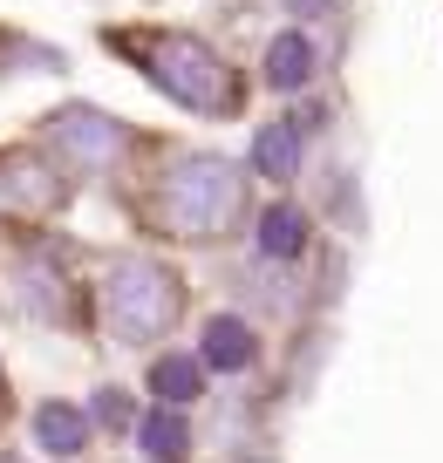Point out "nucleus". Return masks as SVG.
I'll list each match as a JSON object with an SVG mask.
<instances>
[{"label": "nucleus", "instance_id": "1", "mask_svg": "<svg viewBox=\"0 0 443 463\" xmlns=\"http://www.w3.org/2000/svg\"><path fill=\"white\" fill-rule=\"evenodd\" d=\"M246 204V177L232 171L226 157H185L171 177H164V225L178 232V239H218V232L239 218Z\"/></svg>", "mask_w": 443, "mask_h": 463}, {"label": "nucleus", "instance_id": "2", "mask_svg": "<svg viewBox=\"0 0 443 463\" xmlns=\"http://www.w3.org/2000/svg\"><path fill=\"white\" fill-rule=\"evenodd\" d=\"M178 307H185L178 273H164L158 260H116V266H110L102 314H110V334H116L123 347H143V341H158V334H171Z\"/></svg>", "mask_w": 443, "mask_h": 463}, {"label": "nucleus", "instance_id": "3", "mask_svg": "<svg viewBox=\"0 0 443 463\" xmlns=\"http://www.w3.org/2000/svg\"><path fill=\"white\" fill-rule=\"evenodd\" d=\"M150 82L185 109H232L226 61L191 34H150Z\"/></svg>", "mask_w": 443, "mask_h": 463}, {"label": "nucleus", "instance_id": "4", "mask_svg": "<svg viewBox=\"0 0 443 463\" xmlns=\"http://www.w3.org/2000/svg\"><path fill=\"white\" fill-rule=\"evenodd\" d=\"M55 144L69 150L75 164H89V171H102V164L123 150V130H116L110 116H96V109H62L55 116Z\"/></svg>", "mask_w": 443, "mask_h": 463}, {"label": "nucleus", "instance_id": "5", "mask_svg": "<svg viewBox=\"0 0 443 463\" xmlns=\"http://www.w3.org/2000/svg\"><path fill=\"white\" fill-rule=\"evenodd\" d=\"M198 362H205V368H226V375L253 368V362H259L253 327H246L239 314H212V320H205V341H198Z\"/></svg>", "mask_w": 443, "mask_h": 463}, {"label": "nucleus", "instance_id": "6", "mask_svg": "<svg viewBox=\"0 0 443 463\" xmlns=\"http://www.w3.org/2000/svg\"><path fill=\"white\" fill-rule=\"evenodd\" d=\"M301 137H307V123H294V116L266 123V130L253 137V171L273 177V184H286V177L301 171Z\"/></svg>", "mask_w": 443, "mask_h": 463}, {"label": "nucleus", "instance_id": "7", "mask_svg": "<svg viewBox=\"0 0 443 463\" xmlns=\"http://www.w3.org/2000/svg\"><path fill=\"white\" fill-rule=\"evenodd\" d=\"M34 443H42L48 457H82L89 449V416L75 402H42L34 409Z\"/></svg>", "mask_w": 443, "mask_h": 463}, {"label": "nucleus", "instance_id": "8", "mask_svg": "<svg viewBox=\"0 0 443 463\" xmlns=\"http://www.w3.org/2000/svg\"><path fill=\"white\" fill-rule=\"evenodd\" d=\"M137 443H143V457H150V463H185L191 457V422L164 402V409H150V416L137 422Z\"/></svg>", "mask_w": 443, "mask_h": 463}, {"label": "nucleus", "instance_id": "9", "mask_svg": "<svg viewBox=\"0 0 443 463\" xmlns=\"http://www.w3.org/2000/svg\"><path fill=\"white\" fill-rule=\"evenodd\" d=\"M314 82V48H307V34H280V42L266 48V89H280V96H294V89Z\"/></svg>", "mask_w": 443, "mask_h": 463}, {"label": "nucleus", "instance_id": "10", "mask_svg": "<svg viewBox=\"0 0 443 463\" xmlns=\"http://www.w3.org/2000/svg\"><path fill=\"white\" fill-rule=\"evenodd\" d=\"M150 389H158L171 409L198 402V389H205V362H198V354H158V362H150Z\"/></svg>", "mask_w": 443, "mask_h": 463}, {"label": "nucleus", "instance_id": "11", "mask_svg": "<svg viewBox=\"0 0 443 463\" xmlns=\"http://www.w3.org/2000/svg\"><path fill=\"white\" fill-rule=\"evenodd\" d=\"M259 252H266V260H301L307 252V218L294 212V204L259 212Z\"/></svg>", "mask_w": 443, "mask_h": 463}, {"label": "nucleus", "instance_id": "12", "mask_svg": "<svg viewBox=\"0 0 443 463\" xmlns=\"http://www.w3.org/2000/svg\"><path fill=\"white\" fill-rule=\"evenodd\" d=\"M96 422L123 430V422H130V395H123V389H96Z\"/></svg>", "mask_w": 443, "mask_h": 463}]
</instances>
